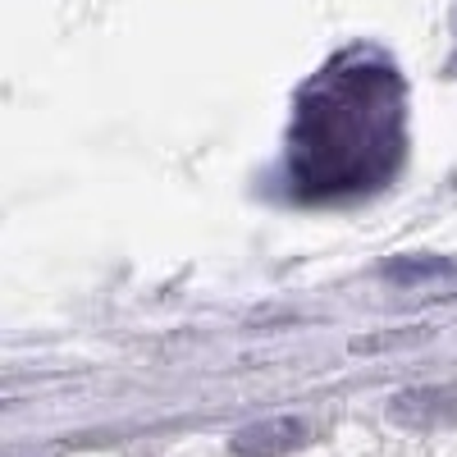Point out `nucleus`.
I'll return each instance as SVG.
<instances>
[{
	"instance_id": "nucleus-1",
	"label": "nucleus",
	"mask_w": 457,
	"mask_h": 457,
	"mask_svg": "<svg viewBox=\"0 0 457 457\" xmlns=\"http://www.w3.org/2000/svg\"><path fill=\"white\" fill-rule=\"evenodd\" d=\"M389 416L398 426H411V430H439V426H453L457 421V389H439V385H426V389H407L394 398Z\"/></svg>"
},
{
	"instance_id": "nucleus-2",
	"label": "nucleus",
	"mask_w": 457,
	"mask_h": 457,
	"mask_svg": "<svg viewBox=\"0 0 457 457\" xmlns=\"http://www.w3.org/2000/svg\"><path fill=\"white\" fill-rule=\"evenodd\" d=\"M297 444H307V421H302V416H270V421L247 426V430L234 435L238 457H284Z\"/></svg>"
}]
</instances>
